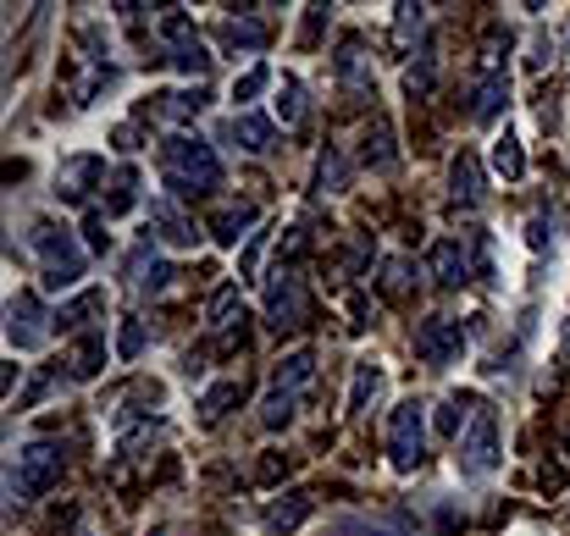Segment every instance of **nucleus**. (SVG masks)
Here are the masks:
<instances>
[{
	"label": "nucleus",
	"mask_w": 570,
	"mask_h": 536,
	"mask_svg": "<svg viewBox=\"0 0 570 536\" xmlns=\"http://www.w3.org/2000/svg\"><path fill=\"white\" fill-rule=\"evenodd\" d=\"M161 178L173 188V199H199L222 182V161L199 133H173L161 139Z\"/></svg>",
	"instance_id": "1"
},
{
	"label": "nucleus",
	"mask_w": 570,
	"mask_h": 536,
	"mask_svg": "<svg viewBox=\"0 0 570 536\" xmlns=\"http://www.w3.org/2000/svg\"><path fill=\"white\" fill-rule=\"evenodd\" d=\"M28 249L39 255L45 288H72V282L83 277V266H89V255H83V244L72 238V227H61V221H50V216H33V221H28Z\"/></svg>",
	"instance_id": "2"
},
{
	"label": "nucleus",
	"mask_w": 570,
	"mask_h": 536,
	"mask_svg": "<svg viewBox=\"0 0 570 536\" xmlns=\"http://www.w3.org/2000/svg\"><path fill=\"white\" fill-rule=\"evenodd\" d=\"M311 376H316V349H294V355L277 359V370L266 381V398H261V426L266 431H277V426L294 420V404L311 387Z\"/></svg>",
	"instance_id": "3"
},
{
	"label": "nucleus",
	"mask_w": 570,
	"mask_h": 536,
	"mask_svg": "<svg viewBox=\"0 0 570 536\" xmlns=\"http://www.w3.org/2000/svg\"><path fill=\"white\" fill-rule=\"evenodd\" d=\"M61 476H67L61 443H28V448H17V459H11L6 493H11V504H33V498H45Z\"/></svg>",
	"instance_id": "4"
},
{
	"label": "nucleus",
	"mask_w": 570,
	"mask_h": 536,
	"mask_svg": "<svg viewBox=\"0 0 570 536\" xmlns=\"http://www.w3.org/2000/svg\"><path fill=\"white\" fill-rule=\"evenodd\" d=\"M421 459H426V404L421 398H404L387 415V465L399 476H410Z\"/></svg>",
	"instance_id": "5"
},
{
	"label": "nucleus",
	"mask_w": 570,
	"mask_h": 536,
	"mask_svg": "<svg viewBox=\"0 0 570 536\" xmlns=\"http://www.w3.org/2000/svg\"><path fill=\"white\" fill-rule=\"evenodd\" d=\"M454 459H460V476H488V470H499V415H493V404H476V415H471V426H465V437L454 443Z\"/></svg>",
	"instance_id": "6"
},
{
	"label": "nucleus",
	"mask_w": 570,
	"mask_h": 536,
	"mask_svg": "<svg viewBox=\"0 0 570 536\" xmlns=\"http://www.w3.org/2000/svg\"><path fill=\"white\" fill-rule=\"evenodd\" d=\"M50 321H56V316L39 305V294H33V288L11 294V305H6V338H11V349L33 355V349L50 338Z\"/></svg>",
	"instance_id": "7"
},
{
	"label": "nucleus",
	"mask_w": 570,
	"mask_h": 536,
	"mask_svg": "<svg viewBox=\"0 0 570 536\" xmlns=\"http://www.w3.org/2000/svg\"><path fill=\"white\" fill-rule=\"evenodd\" d=\"M266 321H272V332H299L311 321V288L294 271H277V282L266 294Z\"/></svg>",
	"instance_id": "8"
},
{
	"label": "nucleus",
	"mask_w": 570,
	"mask_h": 536,
	"mask_svg": "<svg viewBox=\"0 0 570 536\" xmlns=\"http://www.w3.org/2000/svg\"><path fill=\"white\" fill-rule=\"evenodd\" d=\"M410 344H415V359H426V365H454L465 355V327L454 316H426Z\"/></svg>",
	"instance_id": "9"
},
{
	"label": "nucleus",
	"mask_w": 570,
	"mask_h": 536,
	"mask_svg": "<svg viewBox=\"0 0 570 536\" xmlns=\"http://www.w3.org/2000/svg\"><path fill=\"white\" fill-rule=\"evenodd\" d=\"M333 67H338V89H344L350 100H377L372 56L361 50V39H344V44H338V56H333Z\"/></svg>",
	"instance_id": "10"
},
{
	"label": "nucleus",
	"mask_w": 570,
	"mask_h": 536,
	"mask_svg": "<svg viewBox=\"0 0 570 536\" xmlns=\"http://www.w3.org/2000/svg\"><path fill=\"white\" fill-rule=\"evenodd\" d=\"M100 178H106V161H100V156H67V161H61V172H56V199L83 205V199L95 193V182Z\"/></svg>",
	"instance_id": "11"
},
{
	"label": "nucleus",
	"mask_w": 570,
	"mask_h": 536,
	"mask_svg": "<svg viewBox=\"0 0 570 536\" xmlns=\"http://www.w3.org/2000/svg\"><path fill=\"white\" fill-rule=\"evenodd\" d=\"M426 277H432L438 288H460V282L471 277V255H465V238H438V244L426 249Z\"/></svg>",
	"instance_id": "12"
},
{
	"label": "nucleus",
	"mask_w": 570,
	"mask_h": 536,
	"mask_svg": "<svg viewBox=\"0 0 570 536\" xmlns=\"http://www.w3.org/2000/svg\"><path fill=\"white\" fill-rule=\"evenodd\" d=\"M222 139H227V145H238L244 156H266V150H277V128H272L266 117H255V111H238V117H227Z\"/></svg>",
	"instance_id": "13"
},
{
	"label": "nucleus",
	"mask_w": 570,
	"mask_h": 536,
	"mask_svg": "<svg viewBox=\"0 0 570 536\" xmlns=\"http://www.w3.org/2000/svg\"><path fill=\"white\" fill-rule=\"evenodd\" d=\"M222 44L227 50H266L272 44V22L261 11H233V17H222Z\"/></svg>",
	"instance_id": "14"
},
{
	"label": "nucleus",
	"mask_w": 570,
	"mask_h": 536,
	"mask_svg": "<svg viewBox=\"0 0 570 536\" xmlns=\"http://www.w3.org/2000/svg\"><path fill=\"white\" fill-rule=\"evenodd\" d=\"M150 227H156V238L173 244V249H194V238H199L178 199H150Z\"/></svg>",
	"instance_id": "15"
},
{
	"label": "nucleus",
	"mask_w": 570,
	"mask_h": 536,
	"mask_svg": "<svg viewBox=\"0 0 570 536\" xmlns=\"http://www.w3.org/2000/svg\"><path fill=\"white\" fill-rule=\"evenodd\" d=\"M449 199L465 205V210H476V205L488 199V188H482V161H476L471 150H460L454 167H449Z\"/></svg>",
	"instance_id": "16"
},
{
	"label": "nucleus",
	"mask_w": 570,
	"mask_h": 536,
	"mask_svg": "<svg viewBox=\"0 0 570 536\" xmlns=\"http://www.w3.org/2000/svg\"><path fill=\"white\" fill-rule=\"evenodd\" d=\"M255 216H261V210H255L249 199H227L222 210H210V221H205V232H210L216 244H238V238H249L244 227H255Z\"/></svg>",
	"instance_id": "17"
},
{
	"label": "nucleus",
	"mask_w": 570,
	"mask_h": 536,
	"mask_svg": "<svg viewBox=\"0 0 570 536\" xmlns=\"http://www.w3.org/2000/svg\"><path fill=\"white\" fill-rule=\"evenodd\" d=\"M156 122H189L205 111V89H161V95H150V106H145Z\"/></svg>",
	"instance_id": "18"
},
{
	"label": "nucleus",
	"mask_w": 570,
	"mask_h": 536,
	"mask_svg": "<svg viewBox=\"0 0 570 536\" xmlns=\"http://www.w3.org/2000/svg\"><path fill=\"white\" fill-rule=\"evenodd\" d=\"M415 282H421V266H415L410 255H387V260L377 266V294L382 299H393V305H399V299H410V294H415Z\"/></svg>",
	"instance_id": "19"
},
{
	"label": "nucleus",
	"mask_w": 570,
	"mask_h": 536,
	"mask_svg": "<svg viewBox=\"0 0 570 536\" xmlns=\"http://www.w3.org/2000/svg\"><path fill=\"white\" fill-rule=\"evenodd\" d=\"M156 39H161L173 56L194 50V44H199V33H194V17H189V11H178V6H161V17H156ZM173 56H167V61H173Z\"/></svg>",
	"instance_id": "20"
},
{
	"label": "nucleus",
	"mask_w": 570,
	"mask_h": 536,
	"mask_svg": "<svg viewBox=\"0 0 570 536\" xmlns=\"http://www.w3.org/2000/svg\"><path fill=\"white\" fill-rule=\"evenodd\" d=\"M67 370H72V381H89V376H100V370H106V332H100V327H89V332L72 344Z\"/></svg>",
	"instance_id": "21"
},
{
	"label": "nucleus",
	"mask_w": 570,
	"mask_h": 536,
	"mask_svg": "<svg viewBox=\"0 0 570 536\" xmlns=\"http://www.w3.org/2000/svg\"><path fill=\"white\" fill-rule=\"evenodd\" d=\"M167 277H173L167 260H156V255H150V238H145V244L134 249V260H128V288H134V294H156V288H167Z\"/></svg>",
	"instance_id": "22"
},
{
	"label": "nucleus",
	"mask_w": 570,
	"mask_h": 536,
	"mask_svg": "<svg viewBox=\"0 0 570 536\" xmlns=\"http://www.w3.org/2000/svg\"><path fill=\"white\" fill-rule=\"evenodd\" d=\"M100 310H106V288H83L78 299H67L56 310V327L61 332H89V316H100Z\"/></svg>",
	"instance_id": "23"
},
{
	"label": "nucleus",
	"mask_w": 570,
	"mask_h": 536,
	"mask_svg": "<svg viewBox=\"0 0 570 536\" xmlns=\"http://www.w3.org/2000/svg\"><path fill=\"white\" fill-rule=\"evenodd\" d=\"M311 509H316V504H311V493H288L283 504H266V509H261V520H266V532H299V526L311 520Z\"/></svg>",
	"instance_id": "24"
},
{
	"label": "nucleus",
	"mask_w": 570,
	"mask_h": 536,
	"mask_svg": "<svg viewBox=\"0 0 570 536\" xmlns=\"http://www.w3.org/2000/svg\"><path fill=\"white\" fill-rule=\"evenodd\" d=\"M476 404H482V398H471V393L443 398V409H438V437L460 443V437H465V426H471V415H476Z\"/></svg>",
	"instance_id": "25"
},
{
	"label": "nucleus",
	"mask_w": 570,
	"mask_h": 536,
	"mask_svg": "<svg viewBox=\"0 0 570 536\" xmlns=\"http://www.w3.org/2000/svg\"><path fill=\"white\" fill-rule=\"evenodd\" d=\"M361 161H366L372 172H387V167L399 161V150H393V133H387V117H372V128H366V150H361Z\"/></svg>",
	"instance_id": "26"
},
{
	"label": "nucleus",
	"mask_w": 570,
	"mask_h": 536,
	"mask_svg": "<svg viewBox=\"0 0 570 536\" xmlns=\"http://www.w3.org/2000/svg\"><path fill=\"white\" fill-rule=\"evenodd\" d=\"M493 172H499V178H510V182L527 178V156H521V139H515L510 128L493 139Z\"/></svg>",
	"instance_id": "27"
},
{
	"label": "nucleus",
	"mask_w": 570,
	"mask_h": 536,
	"mask_svg": "<svg viewBox=\"0 0 570 536\" xmlns=\"http://www.w3.org/2000/svg\"><path fill=\"white\" fill-rule=\"evenodd\" d=\"M134 205H139V172H134V167H122V172L111 178V193H106V205H100V210L117 221V216H128Z\"/></svg>",
	"instance_id": "28"
},
{
	"label": "nucleus",
	"mask_w": 570,
	"mask_h": 536,
	"mask_svg": "<svg viewBox=\"0 0 570 536\" xmlns=\"http://www.w3.org/2000/svg\"><path fill=\"white\" fill-rule=\"evenodd\" d=\"M426 33V6H393V50H410Z\"/></svg>",
	"instance_id": "29"
},
{
	"label": "nucleus",
	"mask_w": 570,
	"mask_h": 536,
	"mask_svg": "<svg viewBox=\"0 0 570 536\" xmlns=\"http://www.w3.org/2000/svg\"><path fill=\"white\" fill-rule=\"evenodd\" d=\"M377 387H382V365L377 359H361L355 365V381H350V415H361L366 398H377Z\"/></svg>",
	"instance_id": "30"
},
{
	"label": "nucleus",
	"mask_w": 570,
	"mask_h": 536,
	"mask_svg": "<svg viewBox=\"0 0 570 536\" xmlns=\"http://www.w3.org/2000/svg\"><path fill=\"white\" fill-rule=\"evenodd\" d=\"M233 310H238V277H233V282H222V288L210 294V305H205V327H210V332L233 327Z\"/></svg>",
	"instance_id": "31"
},
{
	"label": "nucleus",
	"mask_w": 570,
	"mask_h": 536,
	"mask_svg": "<svg viewBox=\"0 0 570 536\" xmlns=\"http://www.w3.org/2000/svg\"><path fill=\"white\" fill-rule=\"evenodd\" d=\"M316 188H322V193H344V188H350V161H344L333 145H327L322 161H316Z\"/></svg>",
	"instance_id": "32"
},
{
	"label": "nucleus",
	"mask_w": 570,
	"mask_h": 536,
	"mask_svg": "<svg viewBox=\"0 0 570 536\" xmlns=\"http://www.w3.org/2000/svg\"><path fill=\"white\" fill-rule=\"evenodd\" d=\"M432 83H438V56H432V44H426V50L415 56V67L404 72V89H410V100H426Z\"/></svg>",
	"instance_id": "33"
},
{
	"label": "nucleus",
	"mask_w": 570,
	"mask_h": 536,
	"mask_svg": "<svg viewBox=\"0 0 570 536\" xmlns=\"http://www.w3.org/2000/svg\"><path fill=\"white\" fill-rule=\"evenodd\" d=\"M277 122L283 128H299L305 122V89H299V78H283L277 83Z\"/></svg>",
	"instance_id": "34"
},
{
	"label": "nucleus",
	"mask_w": 570,
	"mask_h": 536,
	"mask_svg": "<svg viewBox=\"0 0 570 536\" xmlns=\"http://www.w3.org/2000/svg\"><path fill=\"white\" fill-rule=\"evenodd\" d=\"M238 398H244V381H222V387H210V393L199 398V415H205V420H222Z\"/></svg>",
	"instance_id": "35"
},
{
	"label": "nucleus",
	"mask_w": 570,
	"mask_h": 536,
	"mask_svg": "<svg viewBox=\"0 0 570 536\" xmlns=\"http://www.w3.org/2000/svg\"><path fill=\"white\" fill-rule=\"evenodd\" d=\"M266 83H272V67H266V61H255V67H249L238 83H233V100H238V106H249V100H255Z\"/></svg>",
	"instance_id": "36"
},
{
	"label": "nucleus",
	"mask_w": 570,
	"mask_h": 536,
	"mask_svg": "<svg viewBox=\"0 0 570 536\" xmlns=\"http://www.w3.org/2000/svg\"><path fill=\"white\" fill-rule=\"evenodd\" d=\"M266 232H272V227H255V232L244 238V249H238V282H249V277H255V266H261V249H266Z\"/></svg>",
	"instance_id": "37"
},
{
	"label": "nucleus",
	"mask_w": 570,
	"mask_h": 536,
	"mask_svg": "<svg viewBox=\"0 0 570 536\" xmlns=\"http://www.w3.org/2000/svg\"><path fill=\"white\" fill-rule=\"evenodd\" d=\"M117 355H122V359H139V355H145V321H128V327H122V338H117Z\"/></svg>",
	"instance_id": "38"
},
{
	"label": "nucleus",
	"mask_w": 570,
	"mask_h": 536,
	"mask_svg": "<svg viewBox=\"0 0 570 536\" xmlns=\"http://www.w3.org/2000/svg\"><path fill=\"white\" fill-rule=\"evenodd\" d=\"M106 221H111L106 210H89V249H106V244H111V232H106Z\"/></svg>",
	"instance_id": "39"
},
{
	"label": "nucleus",
	"mask_w": 570,
	"mask_h": 536,
	"mask_svg": "<svg viewBox=\"0 0 570 536\" xmlns=\"http://www.w3.org/2000/svg\"><path fill=\"white\" fill-rule=\"evenodd\" d=\"M277 476H288V459H266L261 465V482H277Z\"/></svg>",
	"instance_id": "40"
},
{
	"label": "nucleus",
	"mask_w": 570,
	"mask_h": 536,
	"mask_svg": "<svg viewBox=\"0 0 570 536\" xmlns=\"http://www.w3.org/2000/svg\"><path fill=\"white\" fill-rule=\"evenodd\" d=\"M150 536H161V532H150Z\"/></svg>",
	"instance_id": "41"
}]
</instances>
